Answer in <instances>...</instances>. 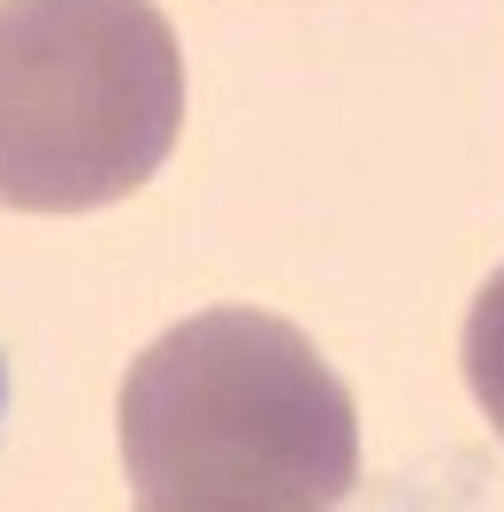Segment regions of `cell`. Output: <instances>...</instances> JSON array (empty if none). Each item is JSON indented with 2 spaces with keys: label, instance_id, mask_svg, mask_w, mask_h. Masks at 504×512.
I'll return each mask as SVG.
<instances>
[{
  "label": "cell",
  "instance_id": "7a4b0ae2",
  "mask_svg": "<svg viewBox=\"0 0 504 512\" xmlns=\"http://www.w3.org/2000/svg\"><path fill=\"white\" fill-rule=\"evenodd\" d=\"M184 130L153 0H0V207L92 214L146 192Z\"/></svg>",
  "mask_w": 504,
  "mask_h": 512
},
{
  "label": "cell",
  "instance_id": "3957f363",
  "mask_svg": "<svg viewBox=\"0 0 504 512\" xmlns=\"http://www.w3.org/2000/svg\"><path fill=\"white\" fill-rule=\"evenodd\" d=\"M459 360H466V390H474V406H482L489 428L504 436V268L482 283V299H474V314H466Z\"/></svg>",
  "mask_w": 504,
  "mask_h": 512
},
{
  "label": "cell",
  "instance_id": "6da1fadb",
  "mask_svg": "<svg viewBox=\"0 0 504 512\" xmlns=\"http://www.w3.org/2000/svg\"><path fill=\"white\" fill-rule=\"evenodd\" d=\"M123 467L146 512H329L359 490V413L306 329L214 306L130 360Z\"/></svg>",
  "mask_w": 504,
  "mask_h": 512
}]
</instances>
